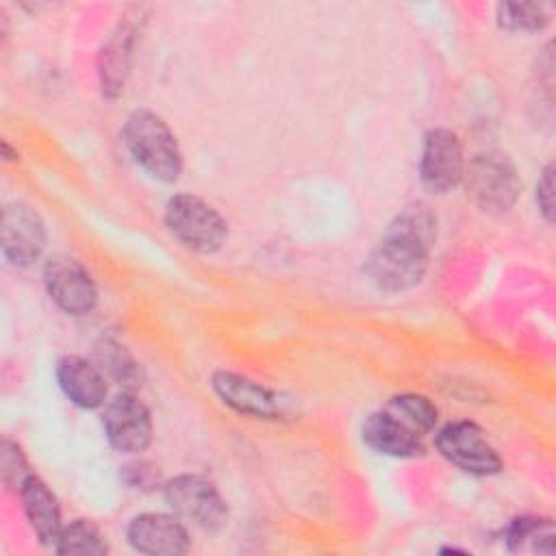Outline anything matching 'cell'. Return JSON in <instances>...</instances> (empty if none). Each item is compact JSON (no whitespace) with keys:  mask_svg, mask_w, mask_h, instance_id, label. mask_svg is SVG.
I'll list each match as a JSON object with an SVG mask.
<instances>
[{"mask_svg":"<svg viewBox=\"0 0 556 556\" xmlns=\"http://www.w3.org/2000/svg\"><path fill=\"white\" fill-rule=\"evenodd\" d=\"M439 219L428 202L404 204L387 224L378 243L365 258V276L384 293H402L417 287L430 265Z\"/></svg>","mask_w":556,"mask_h":556,"instance_id":"obj_1","label":"cell"},{"mask_svg":"<svg viewBox=\"0 0 556 556\" xmlns=\"http://www.w3.org/2000/svg\"><path fill=\"white\" fill-rule=\"evenodd\" d=\"M122 141L130 159L152 180L172 185L180 178L185 159L169 124L152 109H132L122 126Z\"/></svg>","mask_w":556,"mask_h":556,"instance_id":"obj_2","label":"cell"},{"mask_svg":"<svg viewBox=\"0 0 556 556\" xmlns=\"http://www.w3.org/2000/svg\"><path fill=\"white\" fill-rule=\"evenodd\" d=\"M469 202L484 215L508 213L521 193V178L513 159L502 150H482L465 165L463 182Z\"/></svg>","mask_w":556,"mask_h":556,"instance_id":"obj_3","label":"cell"},{"mask_svg":"<svg viewBox=\"0 0 556 556\" xmlns=\"http://www.w3.org/2000/svg\"><path fill=\"white\" fill-rule=\"evenodd\" d=\"M163 222L169 235L195 254H217L228 241L226 217L204 198L180 191L165 202Z\"/></svg>","mask_w":556,"mask_h":556,"instance_id":"obj_4","label":"cell"},{"mask_svg":"<svg viewBox=\"0 0 556 556\" xmlns=\"http://www.w3.org/2000/svg\"><path fill=\"white\" fill-rule=\"evenodd\" d=\"M163 497L169 510L185 523L217 532L228 521V504L217 484L202 473H178L163 484Z\"/></svg>","mask_w":556,"mask_h":556,"instance_id":"obj_5","label":"cell"},{"mask_svg":"<svg viewBox=\"0 0 556 556\" xmlns=\"http://www.w3.org/2000/svg\"><path fill=\"white\" fill-rule=\"evenodd\" d=\"M437 452L469 476L486 478L504 469L502 456L486 439L484 430L469 419H456L441 426L434 434Z\"/></svg>","mask_w":556,"mask_h":556,"instance_id":"obj_6","label":"cell"},{"mask_svg":"<svg viewBox=\"0 0 556 556\" xmlns=\"http://www.w3.org/2000/svg\"><path fill=\"white\" fill-rule=\"evenodd\" d=\"M41 280L54 306L70 317H85L98 306L96 280L74 256L54 254L46 258Z\"/></svg>","mask_w":556,"mask_h":556,"instance_id":"obj_7","label":"cell"},{"mask_svg":"<svg viewBox=\"0 0 556 556\" xmlns=\"http://www.w3.org/2000/svg\"><path fill=\"white\" fill-rule=\"evenodd\" d=\"M102 432L109 445L126 456L141 454L150 447L154 426L150 408L135 395V391H119L102 406Z\"/></svg>","mask_w":556,"mask_h":556,"instance_id":"obj_8","label":"cell"},{"mask_svg":"<svg viewBox=\"0 0 556 556\" xmlns=\"http://www.w3.org/2000/svg\"><path fill=\"white\" fill-rule=\"evenodd\" d=\"M465 150L452 128L437 126L424 135L419 152V182L428 193L445 195L463 182Z\"/></svg>","mask_w":556,"mask_h":556,"instance_id":"obj_9","label":"cell"},{"mask_svg":"<svg viewBox=\"0 0 556 556\" xmlns=\"http://www.w3.org/2000/svg\"><path fill=\"white\" fill-rule=\"evenodd\" d=\"M48 245V228L39 211L24 202L11 200L2 208V256L17 269L33 267L41 261Z\"/></svg>","mask_w":556,"mask_h":556,"instance_id":"obj_10","label":"cell"},{"mask_svg":"<svg viewBox=\"0 0 556 556\" xmlns=\"http://www.w3.org/2000/svg\"><path fill=\"white\" fill-rule=\"evenodd\" d=\"M211 389L224 406L252 419L274 421L289 413V400L282 393L228 369L213 371Z\"/></svg>","mask_w":556,"mask_h":556,"instance_id":"obj_11","label":"cell"},{"mask_svg":"<svg viewBox=\"0 0 556 556\" xmlns=\"http://www.w3.org/2000/svg\"><path fill=\"white\" fill-rule=\"evenodd\" d=\"M128 545L148 556H180L191 547V536L174 513H139L126 526Z\"/></svg>","mask_w":556,"mask_h":556,"instance_id":"obj_12","label":"cell"},{"mask_svg":"<svg viewBox=\"0 0 556 556\" xmlns=\"http://www.w3.org/2000/svg\"><path fill=\"white\" fill-rule=\"evenodd\" d=\"M54 378L61 393L83 410H98L109 400V378L96 361L65 354L54 365Z\"/></svg>","mask_w":556,"mask_h":556,"instance_id":"obj_13","label":"cell"},{"mask_svg":"<svg viewBox=\"0 0 556 556\" xmlns=\"http://www.w3.org/2000/svg\"><path fill=\"white\" fill-rule=\"evenodd\" d=\"M361 439L371 452L389 458H417L426 454L424 437L384 408L374 410L363 419Z\"/></svg>","mask_w":556,"mask_h":556,"instance_id":"obj_14","label":"cell"},{"mask_svg":"<svg viewBox=\"0 0 556 556\" xmlns=\"http://www.w3.org/2000/svg\"><path fill=\"white\" fill-rule=\"evenodd\" d=\"M17 495H20L24 515L28 519V526L39 539V543L54 547L63 528V519H61L59 500L52 493V489L37 473H30L20 484Z\"/></svg>","mask_w":556,"mask_h":556,"instance_id":"obj_15","label":"cell"},{"mask_svg":"<svg viewBox=\"0 0 556 556\" xmlns=\"http://www.w3.org/2000/svg\"><path fill=\"white\" fill-rule=\"evenodd\" d=\"M135 37L137 28L128 22H122L98 54L100 87L102 96H106L109 100H115L124 93L135 56Z\"/></svg>","mask_w":556,"mask_h":556,"instance_id":"obj_16","label":"cell"},{"mask_svg":"<svg viewBox=\"0 0 556 556\" xmlns=\"http://www.w3.org/2000/svg\"><path fill=\"white\" fill-rule=\"evenodd\" d=\"M502 539L510 552L530 547L532 552L554 554V521L549 517L521 515L504 526Z\"/></svg>","mask_w":556,"mask_h":556,"instance_id":"obj_17","label":"cell"},{"mask_svg":"<svg viewBox=\"0 0 556 556\" xmlns=\"http://www.w3.org/2000/svg\"><path fill=\"white\" fill-rule=\"evenodd\" d=\"M93 361L104 371V376L119 384L124 391H135L141 384V367L119 341L100 339L93 350Z\"/></svg>","mask_w":556,"mask_h":556,"instance_id":"obj_18","label":"cell"},{"mask_svg":"<svg viewBox=\"0 0 556 556\" xmlns=\"http://www.w3.org/2000/svg\"><path fill=\"white\" fill-rule=\"evenodd\" d=\"M52 549L63 556H102L109 552V545L106 536L91 519H72L63 523Z\"/></svg>","mask_w":556,"mask_h":556,"instance_id":"obj_19","label":"cell"},{"mask_svg":"<svg viewBox=\"0 0 556 556\" xmlns=\"http://www.w3.org/2000/svg\"><path fill=\"white\" fill-rule=\"evenodd\" d=\"M382 408L421 437L432 432L439 424V408L430 397L421 393H397L389 397Z\"/></svg>","mask_w":556,"mask_h":556,"instance_id":"obj_20","label":"cell"},{"mask_svg":"<svg viewBox=\"0 0 556 556\" xmlns=\"http://www.w3.org/2000/svg\"><path fill=\"white\" fill-rule=\"evenodd\" d=\"M549 20V7L543 2H500L495 7V22L506 33H541Z\"/></svg>","mask_w":556,"mask_h":556,"instance_id":"obj_21","label":"cell"},{"mask_svg":"<svg viewBox=\"0 0 556 556\" xmlns=\"http://www.w3.org/2000/svg\"><path fill=\"white\" fill-rule=\"evenodd\" d=\"M0 473H2L4 486L15 493L20 489V484L33 473L20 443H15L9 437H4L0 443Z\"/></svg>","mask_w":556,"mask_h":556,"instance_id":"obj_22","label":"cell"},{"mask_svg":"<svg viewBox=\"0 0 556 556\" xmlns=\"http://www.w3.org/2000/svg\"><path fill=\"white\" fill-rule=\"evenodd\" d=\"M122 480L135 491H154L161 484L159 467L148 460H132L122 467Z\"/></svg>","mask_w":556,"mask_h":556,"instance_id":"obj_23","label":"cell"},{"mask_svg":"<svg viewBox=\"0 0 556 556\" xmlns=\"http://www.w3.org/2000/svg\"><path fill=\"white\" fill-rule=\"evenodd\" d=\"M534 202L541 217L552 224L554 222V163H545L539 172L536 185H534Z\"/></svg>","mask_w":556,"mask_h":556,"instance_id":"obj_24","label":"cell"},{"mask_svg":"<svg viewBox=\"0 0 556 556\" xmlns=\"http://www.w3.org/2000/svg\"><path fill=\"white\" fill-rule=\"evenodd\" d=\"M2 159H4V161H17V152L11 150V146H9L7 139H2Z\"/></svg>","mask_w":556,"mask_h":556,"instance_id":"obj_25","label":"cell"}]
</instances>
